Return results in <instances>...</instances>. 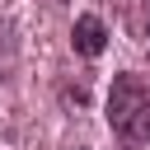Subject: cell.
<instances>
[{
  "label": "cell",
  "instance_id": "cell-1",
  "mask_svg": "<svg viewBox=\"0 0 150 150\" xmlns=\"http://www.w3.org/2000/svg\"><path fill=\"white\" fill-rule=\"evenodd\" d=\"M108 127L131 150L150 145V84L141 75H131V70L112 75V89H108Z\"/></svg>",
  "mask_w": 150,
  "mask_h": 150
},
{
  "label": "cell",
  "instance_id": "cell-2",
  "mask_svg": "<svg viewBox=\"0 0 150 150\" xmlns=\"http://www.w3.org/2000/svg\"><path fill=\"white\" fill-rule=\"evenodd\" d=\"M70 42H75V52L80 56H103V47H108V28H103V19L98 14H80L75 19V33H70Z\"/></svg>",
  "mask_w": 150,
  "mask_h": 150
},
{
  "label": "cell",
  "instance_id": "cell-3",
  "mask_svg": "<svg viewBox=\"0 0 150 150\" xmlns=\"http://www.w3.org/2000/svg\"><path fill=\"white\" fill-rule=\"evenodd\" d=\"M136 28L141 38H150V0H136Z\"/></svg>",
  "mask_w": 150,
  "mask_h": 150
},
{
  "label": "cell",
  "instance_id": "cell-4",
  "mask_svg": "<svg viewBox=\"0 0 150 150\" xmlns=\"http://www.w3.org/2000/svg\"><path fill=\"white\" fill-rule=\"evenodd\" d=\"M70 150H80V145H70Z\"/></svg>",
  "mask_w": 150,
  "mask_h": 150
}]
</instances>
